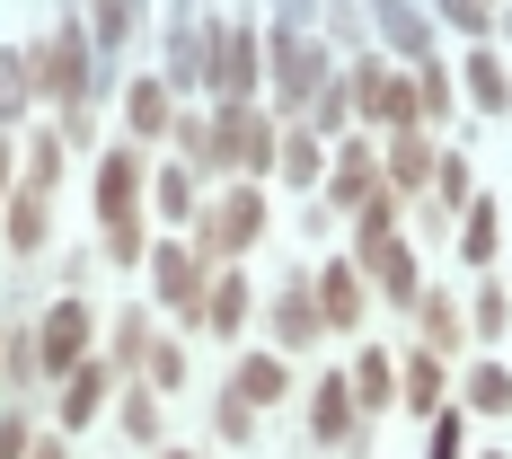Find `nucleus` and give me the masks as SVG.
Returning <instances> with one entry per match:
<instances>
[{"instance_id":"nucleus-1","label":"nucleus","mask_w":512,"mask_h":459,"mask_svg":"<svg viewBox=\"0 0 512 459\" xmlns=\"http://www.w3.org/2000/svg\"><path fill=\"white\" fill-rule=\"evenodd\" d=\"M36 89H45L62 115H89V45H80V27H62V36L36 53Z\"/></svg>"},{"instance_id":"nucleus-2","label":"nucleus","mask_w":512,"mask_h":459,"mask_svg":"<svg viewBox=\"0 0 512 459\" xmlns=\"http://www.w3.org/2000/svg\"><path fill=\"white\" fill-rule=\"evenodd\" d=\"M89 354V301H53V318L36 327V371H71Z\"/></svg>"},{"instance_id":"nucleus-3","label":"nucleus","mask_w":512,"mask_h":459,"mask_svg":"<svg viewBox=\"0 0 512 459\" xmlns=\"http://www.w3.org/2000/svg\"><path fill=\"white\" fill-rule=\"evenodd\" d=\"M256 230H265V204H256L248 186H230V204L204 212V256H239Z\"/></svg>"},{"instance_id":"nucleus-4","label":"nucleus","mask_w":512,"mask_h":459,"mask_svg":"<svg viewBox=\"0 0 512 459\" xmlns=\"http://www.w3.org/2000/svg\"><path fill=\"white\" fill-rule=\"evenodd\" d=\"M318 336H327V309H318V292L292 274V283L274 292V345H292V354H301V345H318Z\"/></svg>"},{"instance_id":"nucleus-5","label":"nucleus","mask_w":512,"mask_h":459,"mask_svg":"<svg viewBox=\"0 0 512 459\" xmlns=\"http://www.w3.org/2000/svg\"><path fill=\"white\" fill-rule=\"evenodd\" d=\"M274 89H283V106H301L309 89H318V80H327V62H318V45H301V36H292V27H283V36H274Z\"/></svg>"},{"instance_id":"nucleus-6","label":"nucleus","mask_w":512,"mask_h":459,"mask_svg":"<svg viewBox=\"0 0 512 459\" xmlns=\"http://www.w3.org/2000/svg\"><path fill=\"white\" fill-rule=\"evenodd\" d=\"M221 151H230V159H239V168L256 177V168H274V151H283V142H274V133H265V115L239 98L230 115H221Z\"/></svg>"},{"instance_id":"nucleus-7","label":"nucleus","mask_w":512,"mask_h":459,"mask_svg":"<svg viewBox=\"0 0 512 459\" xmlns=\"http://www.w3.org/2000/svg\"><path fill=\"white\" fill-rule=\"evenodd\" d=\"M159 301L168 309H186V318H204V256L195 248H159Z\"/></svg>"},{"instance_id":"nucleus-8","label":"nucleus","mask_w":512,"mask_h":459,"mask_svg":"<svg viewBox=\"0 0 512 459\" xmlns=\"http://www.w3.org/2000/svg\"><path fill=\"white\" fill-rule=\"evenodd\" d=\"M133 204H142V159L106 151L98 159V212H106V221H133Z\"/></svg>"},{"instance_id":"nucleus-9","label":"nucleus","mask_w":512,"mask_h":459,"mask_svg":"<svg viewBox=\"0 0 512 459\" xmlns=\"http://www.w3.org/2000/svg\"><path fill=\"white\" fill-rule=\"evenodd\" d=\"M371 195H380V168H371L362 142H345V151H336V177H327V204H336V212H362Z\"/></svg>"},{"instance_id":"nucleus-10","label":"nucleus","mask_w":512,"mask_h":459,"mask_svg":"<svg viewBox=\"0 0 512 459\" xmlns=\"http://www.w3.org/2000/svg\"><path fill=\"white\" fill-rule=\"evenodd\" d=\"M204 71H212V89H221V98L239 106V98H248V89H256V45H248V36H239V27H230V36L212 45V62H204Z\"/></svg>"},{"instance_id":"nucleus-11","label":"nucleus","mask_w":512,"mask_h":459,"mask_svg":"<svg viewBox=\"0 0 512 459\" xmlns=\"http://www.w3.org/2000/svg\"><path fill=\"white\" fill-rule=\"evenodd\" d=\"M98 407H106V362H71V380H62V433H80Z\"/></svg>"},{"instance_id":"nucleus-12","label":"nucleus","mask_w":512,"mask_h":459,"mask_svg":"<svg viewBox=\"0 0 512 459\" xmlns=\"http://www.w3.org/2000/svg\"><path fill=\"white\" fill-rule=\"evenodd\" d=\"M362 98L380 106V124H389V133H415V124H424V98H415L407 80H380V71H362Z\"/></svg>"},{"instance_id":"nucleus-13","label":"nucleus","mask_w":512,"mask_h":459,"mask_svg":"<svg viewBox=\"0 0 512 459\" xmlns=\"http://www.w3.org/2000/svg\"><path fill=\"white\" fill-rule=\"evenodd\" d=\"M318 309H327V327H362V274L354 265H318Z\"/></svg>"},{"instance_id":"nucleus-14","label":"nucleus","mask_w":512,"mask_h":459,"mask_svg":"<svg viewBox=\"0 0 512 459\" xmlns=\"http://www.w3.org/2000/svg\"><path fill=\"white\" fill-rule=\"evenodd\" d=\"M362 265L380 274V292H389V301H415V248H398V239H371V248H362Z\"/></svg>"},{"instance_id":"nucleus-15","label":"nucleus","mask_w":512,"mask_h":459,"mask_svg":"<svg viewBox=\"0 0 512 459\" xmlns=\"http://www.w3.org/2000/svg\"><path fill=\"white\" fill-rule=\"evenodd\" d=\"M309 424H318V442H345V433H354V380H318Z\"/></svg>"},{"instance_id":"nucleus-16","label":"nucleus","mask_w":512,"mask_h":459,"mask_svg":"<svg viewBox=\"0 0 512 459\" xmlns=\"http://www.w3.org/2000/svg\"><path fill=\"white\" fill-rule=\"evenodd\" d=\"M204 318H212V336H239V318H248V274H239V265L204 292Z\"/></svg>"},{"instance_id":"nucleus-17","label":"nucleus","mask_w":512,"mask_h":459,"mask_svg":"<svg viewBox=\"0 0 512 459\" xmlns=\"http://www.w3.org/2000/svg\"><path fill=\"white\" fill-rule=\"evenodd\" d=\"M124 115H133V142H159L177 115H168V89L159 80H133V98H124Z\"/></svg>"},{"instance_id":"nucleus-18","label":"nucleus","mask_w":512,"mask_h":459,"mask_svg":"<svg viewBox=\"0 0 512 459\" xmlns=\"http://www.w3.org/2000/svg\"><path fill=\"white\" fill-rule=\"evenodd\" d=\"M36 98V62L27 53H0V133H18V106Z\"/></svg>"},{"instance_id":"nucleus-19","label":"nucleus","mask_w":512,"mask_h":459,"mask_svg":"<svg viewBox=\"0 0 512 459\" xmlns=\"http://www.w3.org/2000/svg\"><path fill=\"white\" fill-rule=\"evenodd\" d=\"M230 389H239L248 407H274V398H283L292 380H283V362H274V354H248V362H239V380H230Z\"/></svg>"},{"instance_id":"nucleus-20","label":"nucleus","mask_w":512,"mask_h":459,"mask_svg":"<svg viewBox=\"0 0 512 459\" xmlns=\"http://www.w3.org/2000/svg\"><path fill=\"white\" fill-rule=\"evenodd\" d=\"M468 415H512V371L504 362H477L468 371Z\"/></svg>"},{"instance_id":"nucleus-21","label":"nucleus","mask_w":512,"mask_h":459,"mask_svg":"<svg viewBox=\"0 0 512 459\" xmlns=\"http://www.w3.org/2000/svg\"><path fill=\"white\" fill-rule=\"evenodd\" d=\"M389 177H398L407 195H424V186H433V151H424V124H415V133H398V151H389Z\"/></svg>"},{"instance_id":"nucleus-22","label":"nucleus","mask_w":512,"mask_h":459,"mask_svg":"<svg viewBox=\"0 0 512 459\" xmlns=\"http://www.w3.org/2000/svg\"><path fill=\"white\" fill-rule=\"evenodd\" d=\"M468 89H477L486 115H512V80H504V62H495V53H468Z\"/></svg>"},{"instance_id":"nucleus-23","label":"nucleus","mask_w":512,"mask_h":459,"mask_svg":"<svg viewBox=\"0 0 512 459\" xmlns=\"http://www.w3.org/2000/svg\"><path fill=\"white\" fill-rule=\"evenodd\" d=\"M354 398H362V407H371V415H380V407H389V398H398V371H389V354H380V345H371V354L354 362Z\"/></svg>"},{"instance_id":"nucleus-24","label":"nucleus","mask_w":512,"mask_h":459,"mask_svg":"<svg viewBox=\"0 0 512 459\" xmlns=\"http://www.w3.org/2000/svg\"><path fill=\"white\" fill-rule=\"evenodd\" d=\"M415 318H424V345H433V354L460 345V309L442 301V292H415Z\"/></svg>"},{"instance_id":"nucleus-25","label":"nucleus","mask_w":512,"mask_h":459,"mask_svg":"<svg viewBox=\"0 0 512 459\" xmlns=\"http://www.w3.org/2000/svg\"><path fill=\"white\" fill-rule=\"evenodd\" d=\"M407 407H415V415H433V407H442V354H433V345L407 362Z\"/></svg>"},{"instance_id":"nucleus-26","label":"nucleus","mask_w":512,"mask_h":459,"mask_svg":"<svg viewBox=\"0 0 512 459\" xmlns=\"http://www.w3.org/2000/svg\"><path fill=\"white\" fill-rule=\"evenodd\" d=\"M460 248H468V265H495V204H486V195H468V230H460Z\"/></svg>"},{"instance_id":"nucleus-27","label":"nucleus","mask_w":512,"mask_h":459,"mask_svg":"<svg viewBox=\"0 0 512 459\" xmlns=\"http://www.w3.org/2000/svg\"><path fill=\"white\" fill-rule=\"evenodd\" d=\"M9 239H18V248H45V186H27V195L9 204Z\"/></svg>"},{"instance_id":"nucleus-28","label":"nucleus","mask_w":512,"mask_h":459,"mask_svg":"<svg viewBox=\"0 0 512 459\" xmlns=\"http://www.w3.org/2000/svg\"><path fill=\"white\" fill-rule=\"evenodd\" d=\"M371 9H380V27H389V45L424 62V27H415V9H407V0H371Z\"/></svg>"},{"instance_id":"nucleus-29","label":"nucleus","mask_w":512,"mask_h":459,"mask_svg":"<svg viewBox=\"0 0 512 459\" xmlns=\"http://www.w3.org/2000/svg\"><path fill=\"white\" fill-rule=\"evenodd\" d=\"M283 177H292V186H318V168H327V159H318V142H309V133H283Z\"/></svg>"},{"instance_id":"nucleus-30","label":"nucleus","mask_w":512,"mask_h":459,"mask_svg":"<svg viewBox=\"0 0 512 459\" xmlns=\"http://www.w3.org/2000/svg\"><path fill=\"white\" fill-rule=\"evenodd\" d=\"M415 98H424V124H433V115H451V80H442V62H433V53H424V71H415Z\"/></svg>"},{"instance_id":"nucleus-31","label":"nucleus","mask_w":512,"mask_h":459,"mask_svg":"<svg viewBox=\"0 0 512 459\" xmlns=\"http://www.w3.org/2000/svg\"><path fill=\"white\" fill-rule=\"evenodd\" d=\"M424 459H468V433H460V415H433V433H424Z\"/></svg>"},{"instance_id":"nucleus-32","label":"nucleus","mask_w":512,"mask_h":459,"mask_svg":"<svg viewBox=\"0 0 512 459\" xmlns=\"http://www.w3.org/2000/svg\"><path fill=\"white\" fill-rule=\"evenodd\" d=\"M124 433H133V442H159V398H151V389L124 398Z\"/></svg>"},{"instance_id":"nucleus-33","label":"nucleus","mask_w":512,"mask_h":459,"mask_svg":"<svg viewBox=\"0 0 512 459\" xmlns=\"http://www.w3.org/2000/svg\"><path fill=\"white\" fill-rule=\"evenodd\" d=\"M142 336H151V318H142V309H133V318H115V362H124V371H133V362L151 354Z\"/></svg>"},{"instance_id":"nucleus-34","label":"nucleus","mask_w":512,"mask_h":459,"mask_svg":"<svg viewBox=\"0 0 512 459\" xmlns=\"http://www.w3.org/2000/svg\"><path fill=\"white\" fill-rule=\"evenodd\" d=\"M159 212H168V221H186V212H195V186H186V168H159Z\"/></svg>"},{"instance_id":"nucleus-35","label":"nucleus","mask_w":512,"mask_h":459,"mask_svg":"<svg viewBox=\"0 0 512 459\" xmlns=\"http://www.w3.org/2000/svg\"><path fill=\"white\" fill-rule=\"evenodd\" d=\"M433 204H468V159H433Z\"/></svg>"},{"instance_id":"nucleus-36","label":"nucleus","mask_w":512,"mask_h":459,"mask_svg":"<svg viewBox=\"0 0 512 459\" xmlns=\"http://www.w3.org/2000/svg\"><path fill=\"white\" fill-rule=\"evenodd\" d=\"M512 327V301H504V283H486L477 292V336H504Z\"/></svg>"},{"instance_id":"nucleus-37","label":"nucleus","mask_w":512,"mask_h":459,"mask_svg":"<svg viewBox=\"0 0 512 459\" xmlns=\"http://www.w3.org/2000/svg\"><path fill=\"white\" fill-rule=\"evenodd\" d=\"M151 362V389H177V380H186V354H177V345H159V354H142Z\"/></svg>"},{"instance_id":"nucleus-38","label":"nucleus","mask_w":512,"mask_h":459,"mask_svg":"<svg viewBox=\"0 0 512 459\" xmlns=\"http://www.w3.org/2000/svg\"><path fill=\"white\" fill-rule=\"evenodd\" d=\"M53 177H62V151L36 142V151H27V186H45V195H53Z\"/></svg>"},{"instance_id":"nucleus-39","label":"nucleus","mask_w":512,"mask_h":459,"mask_svg":"<svg viewBox=\"0 0 512 459\" xmlns=\"http://www.w3.org/2000/svg\"><path fill=\"white\" fill-rule=\"evenodd\" d=\"M27 451H36V433H27L18 415H0V459H27Z\"/></svg>"},{"instance_id":"nucleus-40","label":"nucleus","mask_w":512,"mask_h":459,"mask_svg":"<svg viewBox=\"0 0 512 459\" xmlns=\"http://www.w3.org/2000/svg\"><path fill=\"white\" fill-rule=\"evenodd\" d=\"M433 9H442L451 27H477V0H433Z\"/></svg>"},{"instance_id":"nucleus-41","label":"nucleus","mask_w":512,"mask_h":459,"mask_svg":"<svg viewBox=\"0 0 512 459\" xmlns=\"http://www.w3.org/2000/svg\"><path fill=\"white\" fill-rule=\"evenodd\" d=\"M27 459H71V451H62V442H36V451H27Z\"/></svg>"},{"instance_id":"nucleus-42","label":"nucleus","mask_w":512,"mask_h":459,"mask_svg":"<svg viewBox=\"0 0 512 459\" xmlns=\"http://www.w3.org/2000/svg\"><path fill=\"white\" fill-rule=\"evenodd\" d=\"M0 195H9V133H0Z\"/></svg>"},{"instance_id":"nucleus-43","label":"nucleus","mask_w":512,"mask_h":459,"mask_svg":"<svg viewBox=\"0 0 512 459\" xmlns=\"http://www.w3.org/2000/svg\"><path fill=\"white\" fill-rule=\"evenodd\" d=\"M168 459H186V451H168Z\"/></svg>"}]
</instances>
